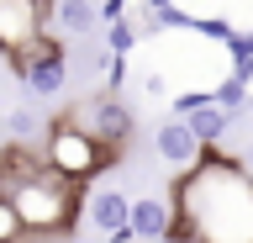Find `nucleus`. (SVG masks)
<instances>
[{"label": "nucleus", "instance_id": "f257e3e1", "mask_svg": "<svg viewBox=\"0 0 253 243\" xmlns=\"http://www.w3.org/2000/svg\"><path fill=\"white\" fill-rule=\"evenodd\" d=\"M169 201L179 217L169 243H253V175L243 159L211 148L169 185Z\"/></svg>", "mask_w": 253, "mask_h": 243}, {"label": "nucleus", "instance_id": "f03ea898", "mask_svg": "<svg viewBox=\"0 0 253 243\" xmlns=\"http://www.w3.org/2000/svg\"><path fill=\"white\" fill-rule=\"evenodd\" d=\"M0 195L16 206L21 227L32 238H58L79 222L84 211V185L69 175H58L47 159H37L32 148H0Z\"/></svg>", "mask_w": 253, "mask_h": 243}, {"label": "nucleus", "instance_id": "7ed1b4c3", "mask_svg": "<svg viewBox=\"0 0 253 243\" xmlns=\"http://www.w3.org/2000/svg\"><path fill=\"white\" fill-rule=\"evenodd\" d=\"M42 159L53 164L58 175H69V180H79V185H84V180H95L111 159H116V153H111L106 143H95V138L79 127L69 111H58V116H53V127H47V148H42Z\"/></svg>", "mask_w": 253, "mask_h": 243}, {"label": "nucleus", "instance_id": "20e7f679", "mask_svg": "<svg viewBox=\"0 0 253 243\" xmlns=\"http://www.w3.org/2000/svg\"><path fill=\"white\" fill-rule=\"evenodd\" d=\"M16 80L27 85V96H58L69 85V53H63L58 37H37L32 48H21L11 58Z\"/></svg>", "mask_w": 253, "mask_h": 243}, {"label": "nucleus", "instance_id": "39448f33", "mask_svg": "<svg viewBox=\"0 0 253 243\" xmlns=\"http://www.w3.org/2000/svg\"><path fill=\"white\" fill-rule=\"evenodd\" d=\"M69 116L90 132L95 143H106L111 153H122V148L132 143V127H137V122H132V106H122L111 90H100V96H90V100H79Z\"/></svg>", "mask_w": 253, "mask_h": 243}, {"label": "nucleus", "instance_id": "423d86ee", "mask_svg": "<svg viewBox=\"0 0 253 243\" xmlns=\"http://www.w3.org/2000/svg\"><path fill=\"white\" fill-rule=\"evenodd\" d=\"M53 11H58V0H0V53L16 58L37 37H47L42 27H47Z\"/></svg>", "mask_w": 253, "mask_h": 243}, {"label": "nucleus", "instance_id": "0eeeda50", "mask_svg": "<svg viewBox=\"0 0 253 243\" xmlns=\"http://www.w3.org/2000/svg\"><path fill=\"white\" fill-rule=\"evenodd\" d=\"M153 153H158L164 164H174V169H195V164L206 159L201 138L190 132L185 116H169V122H158V132H153Z\"/></svg>", "mask_w": 253, "mask_h": 243}, {"label": "nucleus", "instance_id": "6e6552de", "mask_svg": "<svg viewBox=\"0 0 253 243\" xmlns=\"http://www.w3.org/2000/svg\"><path fill=\"white\" fill-rule=\"evenodd\" d=\"M84 222L100 238H116L122 227H132V195H122L116 185H95L90 201H84Z\"/></svg>", "mask_w": 253, "mask_h": 243}, {"label": "nucleus", "instance_id": "1a4fd4ad", "mask_svg": "<svg viewBox=\"0 0 253 243\" xmlns=\"http://www.w3.org/2000/svg\"><path fill=\"white\" fill-rule=\"evenodd\" d=\"M174 227H179V217H174L169 195H137L132 201V233H137V243L174 238Z\"/></svg>", "mask_w": 253, "mask_h": 243}, {"label": "nucleus", "instance_id": "9d476101", "mask_svg": "<svg viewBox=\"0 0 253 243\" xmlns=\"http://www.w3.org/2000/svg\"><path fill=\"white\" fill-rule=\"evenodd\" d=\"M185 122H190V132L201 138V148L211 153V148H216L221 138H227V127H232V111H221L216 100H206V106H195V111H190Z\"/></svg>", "mask_w": 253, "mask_h": 243}, {"label": "nucleus", "instance_id": "9b49d317", "mask_svg": "<svg viewBox=\"0 0 253 243\" xmlns=\"http://www.w3.org/2000/svg\"><path fill=\"white\" fill-rule=\"evenodd\" d=\"M53 21H58L63 32L84 37V32H95V27H100V5H95V0H58Z\"/></svg>", "mask_w": 253, "mask_h": 243}, {"label": "nucleus", "instance_id": "f8f14e48", "mask_svg": "<svg viewBox=\"0 0 253 243\" xmlns=\"http://www.w3.org/2000/svg\"><path fill=\"white\" fill-rule=\"evenodd\" d=\"M132 43H137V27L132 21H116V27H106V53H132Z\"/></svg>", "mask_w": 253, "mask_h": 243}, {"label": "nucleus", "instance_id": "ddd939ff", "mask_svg": "<svg viewBox=\"0 0 253 243\" xmlns=\"http://www.w3.org/2000/svg\"><path fill=\"white\" fill-rule=\"evenodd\" d=\"M27 238V227H21V217H16V206L0 195V243H21Z\"/></svg>", "mask_w": 253, "mask_h": 243}, {"label": "nucleus", "instance_id": "4468645a", "mask_svg": "<svg viewBox=\"0 0 253 243\" xmlns=\"http://www.w3.org/2000/svg\"><path fill=\"white\" fill-rule=\"evenodd\" d=\"M32 127H37V122H32V111H11V132H16V138H27Z\"/></svg>", "mask_w": 253, "mask_h": 243}, {"label": "nucleus", "instance_id": "2eb2a0df", "mask_svg": "<svg viewBox=\"0 0 253 243\" xmlns=\"http://www.w3.org/2000/svg\"><path fill=\"white\" fill-rule=\"evenodd\" d=\"M243 164H248V175H253V138H248V159H243Z\"/></svg>", "mask_w": 253, "mask_h": 243}, {"label": "nucleus", "instance_id": "dca6fc26", "mask_svg": "<svg viewBox=\"0 0 253 243\" xmlns=\"http://www.w3.org/2000/svg\"><path fill=\"white\" fill-rule=\"evenodd\" d=\"M47 243H69V238H47Z\"/></svg>", "mask_w": 253, "mask_h": 243}]
</instances>
